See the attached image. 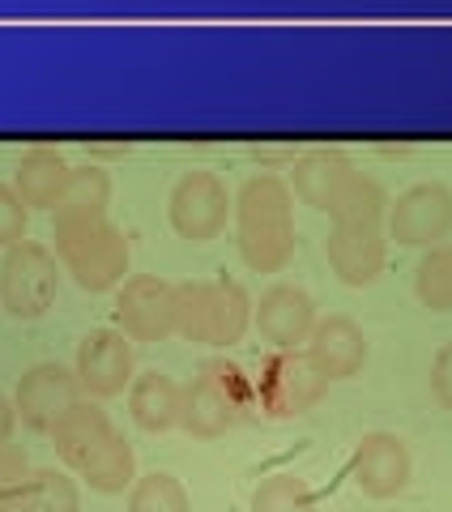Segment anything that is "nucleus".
<instances>
[{
	"mask_svg": "<svg viewBox=\"0 0 452 512\" xmlns=\"http://www.w3.org/2000/svg\"><path fill=\"white\" fill-rule=\"evenodd\" d=\"M350 478L367 500H397L410 483V448L393 431H367L350 453Z\"/></svg>",
	"mask_w": 452,
	"mask_h": 512,
	"instance_id": "obj_10",
	"label": "nucleus"
},
{
	"mask_svg": "<svg viewBox=\"0 0 452 512\" xmlns=\"http://www.w3.org/2000/svg\"><path fill=\"white\" fill-rule=\"evenodd\" d=\"M56 261L69 269L82 291L99 295L111 291L128 274V239L111 227L107 218L99 222H56Z\"/></svg>",
	"mask_w": 452,
	"mask_h": 512,
	"instance_id": "obj_3",
	"label": "nucleus"
},
{
	"mask_svg": "<svg viewBox=\"0 0 452 512\" xmlns=\"http://www.w3.org/2000/svg\"><path fill=\"white\" fill-rule=\"evenodd\" d=\"M252 320L256 329H261V338L273 346V350H295L299 342L312 338L316 329V303L308 291H299V286H269L261 295V303L252 308Z\"/></svg>",
	"mask_w": 452,
	"mask_h": 512,
	"instance_id": "obj_12",
	"label": "nucleus"
},
{
	"mask_svg": "<svg viewBox=\"0 0 452 512\" xmlns=\"http://www.w3.org/2000/svg\"><path fill=\"white\" fill-rule=\"evenodd\" d=\"M73 376L82 384V393L94 397V402L120 397L133 384V346L116 329H90L82 346H77Z\"/></svg>",
	"mask_w": 452,
	"mask_h": 512,
	"instance_id": "obj_11",
	"label": "nucleus"
},
{
	"mask_svg": "<svg viewBox=\"0 0 452 512\" xmlns=\"http://www.w3.org/2000/svg\"><path fill=\"white\" fill-rule=\"evenodd\" d=\"M325 393H329V380L308 359V350H278V355L261 359V367L252 372V406L265 419L308 414Z\"/></svg>",
	"mask_w": 452,
	"mask_h": 512,
	"instance_id": "obj_4",
	"label": "nucleus"
},
{
	"mask_svg": "<svg viewBox=\"0 0 452 512\" xmlns=\"http://www.w3.org/2000/svg\"><path fill=\"white\" fill-rule=\"evenodd\" d=\"M69 163L64 154L52 146H30L18 158V171H13V188L26 201V210H56L64 184H69Z\"/></svg>",
	"mask_w": 452,
	"mask_h": 512,
	"instance_id": "obj_17",
	"label": "nucleus"
},
{
	"mask_svg": "<svg viewBox=\"0 0 452 512\" xmlns=\"http://www.w3.org/2000/svg\"><path fill=\"white\" fill-rule=\"evenodd\" d=\"M13 423H18V410H13V402L5 393H0V448H9L13 440Z\"/></svg>",
	"mask_w": 452,
	"mask_h": 512,
	"instance_id": "obj_32",
	"label": "nucleus"
},
{
	"mask_svg": "<svg viewBox=\"0 0 452 512\" xmlns=\"http://www.w3.org/2000/svg\"><path fill=\"white\" fill-rule=\"evenodd\" d=\"M111 205V175L103 167H73L56 201V222H99Z\"/></svg>",
	"mask_w": 452,
	"mask_h": 512,
	"instance_id": "obj_20",
	"label": "nucleus"
},
{
	"mask_svg": "<svg viewBox=\"0 0 452 512\" xmlns=\"http://www.w3.org/2000/svg\"><path fill=\"white\" fill-rule=\"evenodd\" d=\"M325 256L337 282L371 286L384 274V261H389V239H384L380 227H333Z\"/></svg>",
	"mask_w": 452,
	"mask_h": 512,
	"instance_id": "obj_13",
	"label": "nucleus"
},
{
	"mask_svg": "<svg viewBox=\"0 0 452 512\" xmlns=\"http://www.w3.org/2000/svg\"><path fill=\"white\" fill-rule=\"evenodd\" d=\"M452 235V188L448 184H414L397 201H389V239L401 248H444Z\"/></svg>",
	"mask_w": 452,
	"mask_h": 512,
	"instance_id": "obj_7",
	"label": "nucleus"
},
{
	"mask_svg": "<svg viewBox=\"0 0 452 512\" xmlns=\"http://www.w3.org/2000/svg\"><path fill=\"white\" fill-rule=\"evenodd\" d=\"M329 218H333V227H380V222L389 218V192L376 180L354 171L342 184V192L333 197Z\"/></svg>",
	"mask_w": 452,
	"mask_h": 512,
	"instance_id": "obj_21",
	"label": "nucleus"
},
{
	"mask_svg": "<svg viewBox=\"0 0 452 512\" xmlns=\"http://www.w3.org/2000/svg\"><path fill=\"white\" fill-rule=\"evenodd\" d=\"M26 222H30V210L26 201L18 197L13 184H0V248H18L26 239Z\"/></svg>",
	"mask_w": 452,
	"mask_h": 512,
	"instance_id": "obj_28",
	"label": "nucleus"
},
{
	"mask_svg": "<svg viewBox=\"0 0 452 512\" xmlns=\"http://www.w3.org/2000/svg\"><path fill=\"white\" fill-rule=\"evenodd\" d=\"M308 359L320 367V376L333 380H354L367 363V338L350 316H329L316 320L312 338H308Z\"/></svg>",
	"mask_w": 452,
	"mask_h": 512,
	"instance_id": "obj_15",
	"label": "nucleus"
},
{
	"mask_svg": "<svg viewBox=\"0 0 452 512\" xmlns=\"http://www.w3.org/2000/svg\"><path fill=\"white\" fill-rule=\"evenodd\" d=\"M128 512H192V504L175 474H145L128 491Z\"/></svg>",
	"mask_w": 452,
	"mask_h": 512,
	"instance_id": "obj_25",
	"label": "nucleus"
},
{
	"mask_svg": "<svg viewBox=\"0 0 452 512\" xmlns=\"http://www.w3.org/2000/svg\"><path fill=\"white\" fill-rule=\"evenodd\" d=\"M248 154L256 158V163L273 167V163H295V158H299V146H252Z\"/></svg>",
	"mask_w": 452,
	"mask_h": 512,
	"instance_id": "obj_31",
	"label": "nucleus"
},
{
	"mask_svg": "<svg viewBox=\"0 0 452 512\" xmlns=\"http://www.w3.org/2000/svg\"><path fill=\"white\" fill-rule=\"evenodd\" d=\"M201 376L214 384V389H218L239 414H244V410L256 414V406H252V372H248V367L226 363V359H209V363L201 367Z\"/></svg>",
	"mask_w": 452,
	"mask_h": 512,
	"instance_id": "obj_27",
	"label": "nucleus"
},
{
	"mask_svg": "<svg viewBox=\"0 0 452 512\" xmlns=\"http://www.w3.org/2000/svg\"><path fill=\"white\" fill-rule=\"evenodd\" d=\"M18 512H82V491L64 470H30L18 491Z\"/></svg>",
	"mask_w": 452,
	"mask_h": 512,
	"instance_id": "obj_22",
	"label": "nucleus"
},
{
	"mask_svg": "<svg viewBox=\"0 0 452 512\" xmlns=\"http://www.w3.org/2000/svg\"><path fill=\"white\" fill-rule=\"evenodd\" d=\"M418 303L431 312H452V244L431 248L414 269Z\"/></svg>",
	"mask_w": 452,
	"mask_h": 512,
	"instance_id": "obj_24",
	"label": "nucleus"
},
{
	"mask_svg": "<svg viewBox=\"0 0 452 512\" xmlns=\"http://www.w3.org/2000/svg\"><path fill=\"white\" fill-rule=\"evenodd\" d=\"M26 457L18 453V448H0V512H18V491L26 483Z\"/></svg>",
	"mask_w": 452,
	"mask_h": 512,
	"instance_id": "obj_29",
	"label": "nucleus"
},
{
	"mask_svg": "<svg viewBox=\"0 0 452 512\" xmlns=\"http://www.w3.org/2000/svg\"><path fill=\"white\" fill-rule=\"evenodd\" d=\"M235 419H239V410L226 402V397L205 376L180 384V423L175 427H184L188 436L218 440V436H226V431L235 427Z\"/></svg>",
	"mask_w": 452,
	"mask_h": 512,
	"instance_id": "obj_18",
	"label": "nucleus"
},
{
	"mask_svg": "<svg viewBox=\"0 0 452 512\" xmlns=\"http://www.w3.org/2000/svg\"><path fill=\"white\" fill-rule=\"evenodd\" d=\"M128 414L141 431H171L180 423V384L163 372H145V376H133L128 384Z\"/></svg>",
	"mask_w": 452,
	"mask_h": 512,
	"instance_id": "obj_19",
	"label": "nucleus"
},
{
	"mask_svg": "<svg viewBox=\"0 0 452 512\" xmlns=\"http://www.w3.org/2000/svg\"><path fill=\"white\" fill-rule=\"evenodd\" d=\"M252 308L248 291L231 278H214V282H180L175 286V333L184 342H201V346H235L252 325Z\"/></svg>",
	"mask_w": 452,
	"mask_h": 512,
	"instance_id": "obj_2",
	"label": "nucleus"
},
{
	"mask_svg": "<svg viewBox=\"0 0 452 512\" xmlns=\"http://www.w3.org/2000/svg\"><path fill=\"white\" fill-rule=\"evenodd\" d=\"M235 201L226 184L214 171H188L180 184L171 188L167 201V218L180 239H192V244H209L226 231V218H231Z\"/></svg>",
	"mask_w": 452,
	"mask_h": 512,
	"instance_id": "obj_6",
	"label": "nucleus"
},
{
	"mask_svg": "<svg viewBox=\"0 0 452 512\" xmlns=\"http://www.w3.org/2000/svg\"><path fill=\"white\" fill-rule=\"evenodd\" d=\"M90 491L99 495H120V491H133L137 483V457H133V444H128L124 436H116L99 457L90 461V466L77 474Z\"/></svg>",
	"mask_w": 452,
	"mask_h": 512,
	"instance_id": "obj_23",
	"label": "nucleus"
},
{
	"mask_svg": "<svg viewBox=\"0 0 452 512\" xmlns=\"http://www.w3.org/2000/svg\"><path fill=\"white\" fill-rule=\"evenodd\" d=\"M431 393L444 410H452V342H444L440 355L431 363Z\"/></svg>",
	"mask_w": 452,
	"mask_h": 512,
	"instance_id": "obj_30",
	"label": "nucleus"
},
{
	"mask_svg": "<svg viewBox=\"0 0 452 512\" xmlns=\"http://www.w3.org/2000/svg\"><path fill=\"white\" fill-rule=\"evenodd\" d=\"M56 282H60L56 252L35 244V239H22L0 261V308L13 320H39L56 303Z\"/></svg>",
	"mask_w": 452,
	"mask_h": 512,
	"instance_id": "obj_5",
	"label": "nucleus"
},
{
	"mask_svg": "<svg viewBox=\"0 0 452 512\" xmlns=\"http://www.w3.org/2000/svg\"><path fill=\"white\" fill-rule=\"evenodd\" d=\"M116 325L128 342H167L175 333V286L137 274L116 295Z\"/></svg>",
	"mask_w": 452,
	"mask_h": 512,
	"instance_id": "obj_9",
	"label": "nucleus"
},
{
	"mask_svg": "<svg viewBox=\"0 0 452 512\" xmlns=\"http://www.w3.org/2000/svg\"><path fill=\"white\" fill-rule=\"evenodd\" d=\"M235 244L252 274H278L295 256V197L282 175H252L235 197Z\"/></svg>",
	"mask_w": 452,
	"mask_h": 512,
	"instance_id": "obj_1",
	"label": "nucleus"
},
{
	"mask_svg": "<svg viewBox=\"0 0 452 512\" xmlns=\"http://www.w3.org/2000/svg\"><path fill=\"white\" fill-rule=\"evenodd\" d=\"M116 436H120L116 423H111L107 410H99V406L90 402V397H82V402H77V406L52 427V444H56L60 461H64L69 470H77V474H82Z\"/></svg>",
	"mask_w": 452,
	"mask_h": 512,
	"instance_id": "obj_14",
	"label": "nucleus"
},
{
	"mask_svg": "<svg viewBox=\"0 0 452 512\" xmlns=\"http://www.w3.org/2000/svg\"><path fill=\"white\" fill-rule=\"evenodd\" d=\"M350 175L354 163L346 150H308L295 158V171H290V197L312 205V210H329Z\"/></svg>",
	"mask_w": 452,
	"mask_h": 512,
	"instance_id": "obj_16",
	"label": "nucleus"
},
{
	"mask_svg": "<svg viewBox=\"0 0 452 512\" xmlns=\"http://www.w3.org/2000/svg\"><path fill=\"white\" fill-rule=\"evenodd\" d=\"M252 512H316V495L295 474H273L252 491Z\"/></svg>",
	"mask_w": 452,
	"mask_h": 512,
	"instance_id": "obj_26",
	"label": "nucleus"
},
{
	"mask_svg": "<svg viewBox=\"0 0 452 512\" xmlns=\"http://www.w3.org/2000/svg\"><path fill=\"white\" fill-rule=\"evenodd\" d=\"M82 384L69 367L60 363H35L30 372L18 380V393H13V410H18V419L39 431V436H52V427L69 414L77 402H82Z\"/></svg>",
	"mask_w": 452,
	"mask_h": 512,
	"instance_id": "obj_8",
	"label": "nucleus"
}]
</instances>
